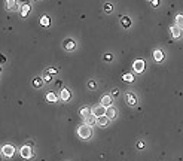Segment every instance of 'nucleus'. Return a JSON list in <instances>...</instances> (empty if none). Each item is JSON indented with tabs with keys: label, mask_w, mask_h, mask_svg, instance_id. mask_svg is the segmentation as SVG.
I'll use <instances>...</instances> for the list:
<instances>
[{
	"label": "nucleus",
	"mask_w": 183,
	"mask_h": 161,
	"mask_svg": "<svg viewBox=\"0 0 183 161\" xmlns=\"http://www.w3.org/2000/svg\"><path fill=\"white\" fill-rule=\"evenodd\" d=\"M110 121L112 119H109L106 115L104 117H100V118H97V124L100 125V127H107L109 124H110Z\"/></svg>",
	"instance_id": "nucleus-11"
},
{
	"label": "nucleus",
	"mask_w": 183,
	"mask_h": 161,
	"mask_svg": "<svg viewBox=\"0 0 183 161\" xmlns=\"http://www.w3.org/2000/svg\"><path fill=\"white\" fill-rule=\"evenodd\" d=\"M106 112H107V108L106 106H103V104H95L94 108H91V113L94 117H97V118H100V117H104L106 115Z\"/></svg>",
	"instance_id": "nucleus-2"
},
{
	"label": "nucleus",
	"mask_w": 183,
	"mask_h": 161,
	"mask_svg": "<svg viewBox=\"0 0 183 161\" xmlns=\"http://www.w3.org/2000/svg\"><path fill=\"white\" fill-rule=\"evenodd\" d=\"M51 76H52V75H51L49 72H48V70H46V72H45V73H43V81H45V82H49L51 81Z\"/></svg>",
	"instance_id": "nucleus-24"
},
{
	"label": "nucleus",
	"mask_w": 183,
	"mask_h": 161,
	"mask_svg": "<svg viewBox=\"0 0 183 161\" xmlns=\"http://www.w3.org/2000/svg\"><path fill=\"white\" fill-rule=\"evenodd\" d=\"M116 115H118L116 109H115V108H112V106H109L107 112H106V117H107L109 119H115V118H116Z\"/></svg>",
	"instance_id": "nucleus-12"
},
{
	"label": "nucleus",
	"mask_w": 183,
	"mask_h": 161,
	"mask_svg": "<svg viewBox=\"0 0 183 161\" xmlns=\"http://www.w3.org/2000/svg\"><path fill=\"white\" fill-rule=\"evenodd\" d=\"M112 102H113V97H112V94H104L103 97H101V104L103 106H106V108H109V106H112Z\"/></svg>",
	"instance_id": "nucleus-8"
},
{
	"label": "nucleus",
	"mask_w": 183,
	"mask_h": 161,
	"mask_svg": "<svg viewBox=\"0 0 183 161\" xmlns=\"http://www.w3.org/2000/svg\"><path fill=\"white\" fill-rule=\"evenodd\" d=\"M153 60L161 63V61L164 60V52L161 51V49H155V51H153Z\"/></svg>",
	"instance_id": "nucleus-13"
},
{
	"label": "nucleus",
	"mask_w": 183,
	"mask_h": 161,
	"mask_svg": "<svg viewBox=\"0 0 183 161\" xmlns=\"http://www.w3.org/2000/svg\"><path fill=\"white\" fill-rule=\"evenodd\" d=\"M63 46H64V49L66 51H75V48H76V43L75 40H72V39H66L64 42H63Z\"/></svg>",
	"instance_id": "nucleus-7"
},
{
	"label": "nucleus",
	"mask_w": 183,
	"mask_h": 161,
	"mask_svg": "<svg viewBox=\"0 0 183 161\" xmlns=\"http://www.w3.org/2000/svg\"><path fill=\"white\" fill-rule=\"evenodd\" d=\"M79 113H81V117H82V118L85 119L86 117H89V115H91V109H89L88 106H83L82 109L79 110Z\"/></svg>",
	"instance_id": "nucleus-15"
},
{
	"label": "nucleus",
	"mask_w": 183,
	"mask_h": 161,
	"mask_svg": "<svg viewBox=\"0 0 183 161\" xmlns=\"http://www.w3.org/2000/svg\"><path fill=\"white\" fill-rule=\"evenodd\" d=\"M49 23H51V19L48 15H43V17L40 18V24L42 27H49Z\"/></svg>",
	"instance_id": "nucleus-20"
},
{
	"label": "nucleus",
	"mask_w": 183,
	"mask_h": 161,
	"mask_svg": "<svg viewBox=\"0 0 183 161\" xmlns=\"http://www.w3.org/2000/svg\"><path fill=\"white\" fill-rule=\"evenodd\" d=\"M21 157L24 158V160H30L31 157H33V149H31V146H28V145H25L21 148Z\"/></svg>",
	"instance_id": "nucleus-5"
},
{
	"label": "nucleus",
	"mask_w": 183,
	"mask_h": 161,
	"mask_svg": "<svg viewBox=\"0 0 183 161\" xmlns=\"http://www.w3.org/2000/svg\"><path fill=\"white\" fill-rule=\"evenodd\" d=\"M15 8H17V0H6V9L14 11Z\"/></svg>",
	"instance_id": "nucleus-18"
},
{
	"label": "nucleus",
	"mask_w": 183,
	"mask_h": 161,
	"mask_svg": "<svg viewBox=\"0 0 183 161\" xmlns=\"http://www.w3.org/2000/svg\"><path fill=\"white\" fill-rule=\"evenodd\" d=\"M104 60H106V61H112V54H106V55H104Z\"/></svg>",
	"instance_id": "nucleus-29"
},
{
	"label": "nucleus",
	"mask_w": 183,
	"mask_h": 161,
	"mask_svg": "<svg viewBox=\"0 0 183 161\" xmlns=\"http://www.w3.org/2000/svg\"><path fill=\"white\" fill-rule=\"evenodd\" d=\"M124 81H127V82H133L134 76L131 75V73H125V75H124Z\"/></svg>",
	"instance_id": "nucleus-23"
},
{
	"label": "nucleus",
	"mask_w": 183,
	"mask_h": 161,
	"mask_svg": "<svg viewBox=\"0 0 183 161\" xmlns=\"http://www.w3.org/2000/svg\"><path fill=\"white\" fill-rule=\"evenodd\" d=\"M144 69H146V63H144V60H142V58L134 60L133 70L135 72V73H143V72H144Z\"/></svg>",
	"instance_id": "nucleus-3"
},
{
	"label": "nucleus",
	"mask_w": 183,
	"mask_h": 161,
	"mask_svg": "<svg viewBox=\"0 0 183 161\" xmlns=\"http://www.w3.org/2000/svg\"><path fill=\"white\" fill-rule=\"evenodd\" d=\"M144 146H146V145H144L143 140H139V142H137V148H139V149H144Z\"/></svg>",
	"instance_id": "nucleus-27"
},
{
	"label": "nucleus",
	"mask_w": 183,
	"mask_h": 161,
	"mask_svg": "<svg viewBox=\"0 0 183 161\" xmlns=\"http://www.w3.org/2000/svg\"><path fill=\"white\" fill-rule=\"evenodd\" d=\"M61 85H63V82H61V81H57V87H58V88L61 87Z\"/></svg>",
	"instance_id": "nucleus-32"
},
{
	"label": "nucleus",
	"mask_w": 183,
	"mask_h": 161,
	"mask_svg": "<svg viewBox=\"0 0 183 161\" xmlns=\"http://www.w3.org/2000/svg\"><path fill=\"white\" fill-rule=\"evenodd\" d=\"M170 33H171V36H173L174 39H180V37H182V28L177 26H171L170 27Z\"/></svg>",
	"instance_id": "nucleus-6"
},
{
	"label": "nucleus",
	"mask_w": 183,
	"mask_h": 161,
	"mask_svg": "<svg viewBox=\"0 0 183 161\" xmlns=\"http://www.w3.org/2000/svg\"><path fill=\"white\" fill-rule=\"evenodd\" d=\"M70 97H72V93H70V90H67V88H63V90H61V93H60V99H61L63 102H69V100H70Z\"/></svg>",
	"instance_id": "nucleus-9"
},
{
	"label": "nucleus",
	"mask_w": 183,
	"mask_h": 161,
	"mask_svg": "<svg viewBox=\"0 0 183 161\" xmlns=\"http://www.w3.org/2000/svg\"><path fill=\"white\" fill-rule=\"evenodd\" d=\"M125 100H127V103H128L130 106H135V103H137V99H135V94L134 93H127Z\"/></svg>",
	"instance_id": "nucleus-10"
},
{
	"label": "nucleus",
	"mask_w": 183,
	"mask_h": 161,
	"mask_svg": "<svg viewBox=\"0 0 183 161\" xmlns=\"http://www.w3.org/2000/svg\"><path fill=\"white\" fill-rule=\"evenodd\" d=\"M43 78H34L33 79V87L34 88H42L43 87Z\"/></svg>",
	"instance_id": "nucleus-16"
},
{
	"label": "nucleus",
	"mask_w": 183,
	"mask_h": 161,
	"mask_svg": "<svg viewBox=\"0 0 183 161\" xmlns=\"http://www.w3.org/2000/svg\"><path fill=\"white\" fill-rule=\"evenodd\" d=\"M112 9H113V6H112L110 3H106V5H104V12L110 14V12H112Z\"/></svg>",
	"instance_id": "nucleus-25"
},
{
	"label": "nucleus",
	"mask_w": 183,
	"mask_h": 161,
	"mask_svg": "<svg viewBox=\"0 0 183 161\" xmlns=\"http://www.w3.org/2000/svg\"><path fill=\"white\" fill-rule=\"evenodd\" d=\"M77 136H79L81 139H83V140H88V139L92 136L91 125H88V124H85V122H83L82 125L77 128Z\"/></svg>",
	"instance_id": "nucleus-1"
},
{
	"label": "nucleus",
	"mask_w": 183,
	"mask_h": 161,
	"mask_svg": "<svg viewBox=\"0 0 183 161\" xmlns=\"http://www.w3.org/2000/svg\"><path fill=\"white\" fill-rule=\"evenodd\" d=\"M110 94H112V97H116L118 94H119V90H116V88H115V90H112V93H110Z\"/></svg>",
	"instance_id": "nucleus-28"
},
{
	"label": "nucleus",
	"mask_w": 183,
	"mask_h": 161,
	"mask_svg": "<svg viewBox=\"0 0 183 161\" xmlns=\"http://www.w3.org/2000/svg\"><path fill=\"white\" fill-rule=\"evenodd\" d=\"M152 5H153V6L156 8V6L159 5V0H152Z\"/></svg>",
	"instance_id": "nucleus-31"
},
{
	"label": "nucleus",
	"mask_w": 183,
	"mask_h": 161,
	"mask_svg": "<svg viewBox=\"0 0 183 161\" xmlns=\"http://www.w3.org/2000/svg\"><path fill=\"white\" fill-rule=\"evenodd\" d=\"M46 100H48V102L55 103L57 100H58V95H57L55 93H48V94H46Z\"/></svg>",
	"instance_id": "nucleus-19"
},
{
	"label": "nucleus",
	"mask_w": 183,
	"mask_h": 161,
	"mask_svg": "<svg viewBox=\"0 0 183 161\" xmlns=\"http://www.w3.org/2000/svg\"><path fill=\"white\" fill-rule=\"evenodd\" d=\"M88 87H89L91 90H95V88H97V82H95V81H89V82H88Z\"/></svg>",
	"instance_id": "nucleus-26"
},
{
	"label": "nucleus",
	"mask_w": 183,
	"mask_h": 161,
	"mask_svg": "<svg viewBox=\"0 0 183 161\" xmlns=\"http://www.w3.org/2000/svg\"><path fill=\"white\" fill-rule=\"evenodd\" d=\"M2 154L5 155V157H14V154H15V148H14V145H3L2 146Z\"/></svg>",
	"instance_id": "nucleus-4"
},
{
	"label": "nucleus",
	"mask_w": 183,
	"mask_h": 161,
	"mask_svg": "<svg viewBox=\"0 0 183 161\" xmlns=\"http://www.w3.org/2000/svg\"><path fill=\"white\" fill-rule=\"evenodd\" d=\"M176 26L183 28V15L182 14H177V15H176Z\"/></svg>",
	"instance_id": "nucleus-21"
},
{
	"label": "nucleus",
	"mask_w": 183,
	"mask_h": 161,
	"mask_svg": "<svg viewBox=\"0 0 183 161\" xmlns=\"http://www.w3.org/2000/svg\"><path fill=\"white\" fill-rule=\"evenodd\" d=\"M30 5L28 3H23V6H21V17H27L28 14H30Z\"/></svg>",
	"instance_id": "nucleus-14"
},
{
	"label": "nucleus",
	"mask_w": 183,
	"mask_h": 161,
	"mask_svg": "<svg viewBox=\"0 0 183 161\" xmlns=\"http://www.w3.org/2000/svg\"><path fill=\"white\" fill-rule=\"evenodd\" d=\"M97 122V117H94V115H89V117H86L85 118V124H88V125H94Z\"/></svg>",
	"instance_id": "nucleus-17"
},
{
	"label": "nucleus",
	"mask_w": 183,
	"mask_h": 161,
	"mask_svg": "<svg viewBox=\"0 0 183 161\" xmlns=\"http://www.w3.org/2000/svg\"><path fill=\"white\" fill-rule=\"evenodd\" d=\"M48 72H49L51 75H55V73H57L58 70H57V69H48Z\"/></svg>",
	"instance_id": "nucleus-30"
},
{
	"label": "nucleus",
	"mask_w": 183,
	"mask_h": 161,
	"mask_svg": "<svg viewBox=\"0 0 183 161\" xmlns=\"http://www.w3.org/2000/svg\"><path fill=\"white\" fill-rule=\"evenodd\" d=\"M121 24H122L125 28H128V27L131 26V19H130L128 17H122L121 18Z\"/></svg>",
	"instance_id": "nucleus-22"
}]
</instances>
